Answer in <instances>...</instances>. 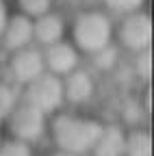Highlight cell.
<instances>
[{
  "label": "cell",
  "instance_id": "13",
  "mask_svg": "<svg viewBox=\"0 0 154 156\" xmlns=\"http://www.w3.org/2000/svg\"><path fill=\"white\" fill-rule=\"evenodd\" d=\"M89 61H91V67L95 72H102V74H111L120 67V61H122V50L117 44H109L106 48L98 50V52H93L89 54Z\"/></svg>",
  "mask_w": 154,
  "mask_h": 156
},
{
  "label": "cell",
  "instance_id": "10",
  "mask_svg": "<svg viewBox=\"0 0 154 156\" xmlns=\"http://www.w3.org/2000/svg\"><path fill=\"white\" fill-rule=\"evenodd\" d=\"M0 44H2L5 52H15L26 46H33V20L22 15V13H9L7 24L0 35Z\"/></svg>",
  "mask_w": 154,
  "mask_h": 156
},
{
  "label": "cell",
  "instance_id": "20",
  "mask_svg": "<svg viewBox=\"0 0 154 156\" xmlns=\"http://www.w3.org/2000/svg\"><path fill=\"white\" fill-rule=\"evenodd\" d=\"M46 156H74V154H67V152H61V150H56V147H54V150L48 152Z\"/></svg>",
  "mask_w": 154,
  "mask_h": 156
},
{
  "label": "cell",
  "instance_id": "1",
  "mask_svg": "<svg viewBox=\"0 0 154 156\" xmlns=\"http://www.w3.org/2000/svg\"><path fill=\"white\" fill-rule=\"evenodd\" d=\"M102 126L104 122H100L98 117L74 111H59L48 119V136L56 150L74 156H89Z\"/></svg>",
  "mask_w": 154,
  "mask_h": 156
},
{
  "label": "cell",
  "instance_id": "8",
  "mask_svg": "<svg viewBox=\"0 0 154 156\" xmlns=\"http://www.w3.org/2000/svg\"><path fill=\"white\" fill-rule=\"evenodd\" d=\"M63 80V98L65 104L72 106H85L93 100L95 89H98V83H95V76L91 69L87 67H76L74 72H70L67 76L61 78Z\"/></svg>",
  "mask_w": 154,
  "mask_h": 156
},
{
  "label": "cell",
  "instance_id": "17",
  "mask_svg": "<svg viewBox=\"0 0 154 156\" xmlns=\"http://www.w3.org/2000/svg\"><path fill=\"white\" fill-rule=\"evenodd\" d=\"M102 9L106 13H117V15H126L132 11H141L145 0H100Z\"/></svg>",
  "mask_w": 154,
  "mask_h": 156
},
{
  "label": "cell",
  "instance_id": "5",
  "mask_svg": "<svg viewBox=\"0 0 154 156\" xmlns=\"http://www.w3.org/2000/svg\"><path fill=\"white\" fill-rule=\"evenodd\" d=\"M48 119H50L48 115L20 100L17 106L5 117V126L9 130V136L24 141L28 145H35L48 134Z\"/></svg>",
  "mask_w": 154,
  "mask_h": 156
},
{
  "label": "cell",
  "instance_id": "11",
  "mask_svg": "<svg viewBox=\"0 0 154 156\" xmlns=\"http://www.w3.org/2000/svg\"><path fill=\"white\" fill-rule=\"evenodd\" d=\"M124 134L126 128L117 122H104L98 141L93 143L89 156H124Z\"/></svg>",
  "mask_w": 154,
  "mask_h": 156
},
{
  "label": "cell",
  "instance_id": "19",
  "mask_svg": "<svg viewBox=\"0 0 154 156\" xmlns=\"http://www.w3.org/2000/svg\"><path fill=\"white\" fill-rule=\"evenodd\" d=\"M9 7H7V2L5 0H0V35H2V28H5V24H7V17H9Z\"/></svg>",
  "mask_w": 154,
  "mask_h": 156
},
{
  "label": "cell",
  "instance_id": "14",
  "mask_svg": "<svg viewBox=\"0 0 154 156\" xmlns=\"http://www.w3.org/2000/svg\"><path fill=\"white\" fill-rule=\"evenodd\" d=\"M132 72L141 83L150 85V78H152V48L132 54Z\"/></svg>",
  "mask_w": 154,
  "mask_h": 156
},
{
  "label": "cell",
  "instance_id": "16",
  "mask_svg": "<svg viewBox=\"0 0 154 156\" xmlns=\"http://www.w3.org/2000/svg\"><path fill=\"white\" fill-rule=\"evenodd\" d=\"M17 102H20V87L11 80H2L0 83V111L5 113V117L17 106Z\"/></svg>",
  "mask_w": 154,
  "mask_h": 156
},
{
  "label": "cell",
  "instance_id": "2",
  "mask_svg": "<svg viewBox=\"0 0 154 156\" xmlns=\"http://www.w3.org/2000/svg\"><path fill=\"white\" fill-rule=\"evenodd\" d=\"M115 22L104 9H83L67 26V39L83 56H89L113 44Z\"/></svg>",
  "mask_w": 154,
  "mask_h": 156
},
{
  "label": "cell",
  "instance_id": "18",
  "mask_svg": "<svg viewBox=\"0 0 154 156\" xmlns=\"http://www.w3.org/2000/svg\"><path fill=\"white\" fill-rule=\"evenodd\" d=\"M0 156H35L33 145L17 141L13 136H2L0 141Z\"/></svg>",
  "mask_w": 154,
  "mask_h": 156
},
{
  "label": "cell",
  "instance_id": "6",
  "mask_svg": "<svg viewBox=\"0 0 154 156\" xmlns=\"http://www.w3.org/2000/svg\"><path fill=\"white\" fill-rule=\"evenodd\" d=\"M7 72H9V80L17 87H24L30 80H35L37 76H41L46 72L44 67V54L39 46H26L22 50L9 52L7 58Z\"/></svg>",
  "mask_w": 154,
  "mask_h": 156
},
{
  "label": "cell",
  "instance_id": "21",
  "mask_svg": "<svg viewBox=\"0 0 154 156\" xmlns=\"http://www.w3.org/2000/svg\"><path fill=\"white\" fill-rule=\"evenodd\" d=\"M2 128H5V113L0 111V130H2Z\"/></svg>",
  "mask_w": 154,
  "mask_h": 156
},
{
  "label": "cell",
  "instance_id": "4",
  "mask_svg": "<svg viewBox=\"0 0 154 156\" xmlns=\"http://www.w3.org/2000/svg\"><path fill=\"white\" fill-rule=\"evenodd\" d=\"M113 41L130 54L152 48V17L145 9L120 15V22L115 24Z\"/></svg>",
  "mask_w": 154,
  "mask_h": 156
},
{
  "label": "cell",
  "instance_id": "9",
  "mask_svg": "<svg viewBox=\"0 0 154 156\" xmlns=\"http://www.w3.org/2000/svg\"><path fill=\"white\" fill-rule=\"evenodd\" d=\"M67 26H70L67 20L54 9L35 17L33 20V44L39 48H46L56 41H63V39H67Z\"/></svg>",
  "mask_w": 154,
  "mask_h": 156
},
{
  "label": "cell",
  "instance_id": "15",
  "mask_svg": "<svg viewBox=\"0 0 154 156\" xmlns=\"http://www.w3.org/2000/svg\"><path fill=\"white\" fill-rule=\"evenodd\" d=\"M15 7H17V13L35 20V17L52 11L54 9V0H15Z\"/></svg>",
  "mask_w": 154,
  "mask_h": 156
},
{
  "label": "cell",
  "instance_id": "12",
  "mask_svg": "<svg viewBox=\"0 0 154 156\" xmlns=\"http://www.w3.org/2000/svg\"><path fill=\"white\" fill-rule=\"evenodd\" d=\"M124 156H152V134L148 128L141 126L126 128Z\"/></svg>",
  "mask_w": 154,
  "mask_h": 156
},
{
  "label": "cell",
  "instance_id": "22",
  "mask_svg": "<svg viewBox=\"0 0 154 156\" xmlns=\"http://www.w3.org/2000/svg\"><path fill=\"white\" fill-rule=\"evenodd\" d=\"M0 141H2V134H0Z\"/></svg>",
  "mask_w": 154,
  "mask_h": 156
},
{
  "label": "cell",
  "instance_id": "7",
  "mask_svg": "<svg viewBox=\"0 0 154 156\" xmlns=\"http://www.w3.org/2000/svg\"><path fill=\"white\" fill-rule=\"evenodd\" d=\"M41 54H44L46 72L59 76V78L67 76L70 72H74L76 67L83 65V54L76 50V46L70 39H63V41H56L52 46L41 48Z\"/></svg>",
  "mask_w": 154,
  "mask_h": 156
},
{
  "label": "cell",
  "instance_id": "3",
  "mask_svg": "<svg viewBox=\"0 0 154 156\" xmlns=\"http://www.w3.org/2000/svg\"><path fill=\"white\" fill-rule=\"evenodd\" d=\"M20 100L50 117L54 113L63 111V106H65L63 80L50 72H44L41 76H37L35 80H30L28 85H24L20 89Z\"/></svg>",
  "mask_w": 154,
  "mask_h": 156
}]
</instances>
